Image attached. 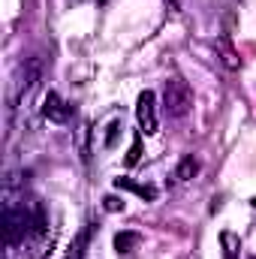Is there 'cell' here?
<instances>
[{
	"mask_svg": "<svg viewBox=\"0 0 256 259\" xmlns=\"http://www.w3.org/2000/svg\"><path fill=\"white\" fill-rule=\"evenodd\" d=\"M103 202H106V211H124V199L118 196H106Z\"/></svg>",
	"mask_w": 256,
	"mask_h": 259,
	"instance_id": "cell-11",
	"label": "cell"
},
{
	"mask_svg": "<svg viewBox=\"0 0 256 259\" xmlns=\"http://www.w3.org/2000/svg\"><path fill=\"white\" fill-rule=\"evenodd\" d=\"M115 187H118V190H133L136 196H142L145 202H154V199H157V187H154V184H139V181H133V178H115Z\"/></svg>",
	"mask_w": 256,
	"mask_h": 259,
	"instance_id": "cell-4",
	"label": "cell"
},
{
	"mask_svg": "<svg viewBox=\"0 0 256 259\" xmlns=\"http://www.w3.org/2000/svg\"><path fill=\"white\" fill-rule=\"evenodd\" d=\"M139 244H142V235L139 232H118L115 235V250L118 253H133Z\"/></svg>",
	"mask_w": 256,
	"mask_h": 259,
	"instance_id": "cell-7",
	"label": "cell"
},
{
	"mask_svg": "<svg viewBox=\"0 0 256 259\" xmlns=\"http://www.w3.org/2000/svg\"><path fill=\"white\" fill-rule=\"evenodd\" d=\"M253 208H256V199H253Z\"/></svg>",
	"mask_w": 256,
	"mask_h": 259,
	"instance_id": "cell-13",
	"label": "cell"
},
{
	"mask_svg": "<svg viewBox=\"0 0 256 259\" xmlns=\"http://www.w3.org/2000/svg\"><path fill=\"white\" fill-rule=\"evenodd\" d=\"M169 3V9H181V0H166Z\"/></svg>",
	"mask_w": 256,
	"mask_h": 259,
	"instance_id": "cell-12",
	"label": "cell"
},
{
	"mask_svg": "<svg viewBox=\"0 0 256 259\" xmlns=\"http://www.w3.org/2000/svg\"><path fill=\"white\" fill-rule=\"evenodd\" d=\"M136 121H139V133L154 136L160 133V118H157V94L154 91H142L136 100Z\"/></svg>",
	"mask_w": 256,
	"mask_h": 259,
	"instance_id": "cell-2",
	"label": "cell"
},
{
	"mask_svg": "<svg viewBox=\"0 0 256 259\" xmlns=\"http://www.w3.org/2000/svg\"><path fill=\"white\" fill-rule=\"evenodd\" d=\"M42 118L52 121V124H61V127H64V124L72 121V106L66 103L58 91H49V94L42 97Z\"/></svg>",
	"mask_w": 256,
	"mask_h": 259,
	"instance_id": "cell-3",
	"label": "cell"
},
{
	"mask_svg": "<svg viewBox=\"0 0 256 259\" xmlns=\"http://www.w3.org/2000/svg\"><path fill=\"white\" fill-rule=\"evenodd\" d=\"M142 157V133L133 136V145H130V154H127V166H136Z\"/></svg>",
	"mask_w": 256,
	"mask_h": 259,
	"instance_id": "cell-10",
	"label": "cell"
},
{
	"mask_svg": "<svg viewBox=\"0 0 256 259\" xmlns=\"http://www.w3.org/2000/svg\"><path fill=\"white\" fill-rule=\"evenodd\" d=\"M196 172H199V160H196L193 154H187V157L178 163V169H175V181H190Z\"/></svg>",
	"mask_w": 256,
	"mask_h": 259,
	"instance_id": "cell-8",
	"label": "cell"
},
{
	"mask_svg": "<svg viewBox=\"0 0 256 259\" xmlns=\"http://www.w3.org/2000/svg\"><path fill=\"white\" fill-rule=\"evenodd\" d=\"M220 247H223V259H238L241 256V238L232 229L220 232Z\"/></svg>",
	"mask_w": 256,
	"mask_h": 259,
	"instance_id": "cell-5",
	"label": "cell"
},
{
	"mask_svg": "<svg viewBox=\"0 0 256 259\" xmlns=\"http://www.w3.org/2000/svg\"><path fill=\"white\" fill-rule=\"evenodd\" d=\"M253 259H256V256H253Z\"/></svg>",
	"mask_w": 256,
	"mask_h": 259,
	"instance_id": "cell-14",
	"label": "cell"
},
{
	"mask_svg": "<svg viewBox=\"0 0 256 259\" xmlns=\"http://www.w3.org/2000/svg\"><path fill=\"white\" fill-rule=\"evenodd\" d=\"M163 109H166L169 118H184L193 109V91L181 75L166 78V84H163Z\"/></svg>",
	"mask_w": 256,
	"mask_h": 259,
	"instance_id": "cell-1",
	"label": "cell"
},
{
	"mask_svg": "<svg viewBox=\"0 0 256 259\" xmlns=\"http://www.w3.org/2000/svg\"><path fill=\"white\" fill-rule=\"evenodd\" d=\"M84 244H88V229H84V232H78V238H75V244L69 247L66 259H81V256H84Z\"/></svg>",
	"mask_w": 256,
	"mask_h": 259,
	"instance_id": "cell-9",
	"label": "cell"
},
{
	"mask_svg": "<svg viewBox=\"0 0 256 259\" xmlns=\"http://www.w3.org/2000/svg\"><path fill=\"white\" fill-rule=\"evenodd\" d=\"M217 52H220V61H223V66H226V69H238V66H241L238 52L232 49V42H229L226 36H220V39H217Z\"/></svg>",
	"mask_w": 256,
	"mask_h": 259,
	"instance_id": "cell-6",
	"label": "cell"
}]
</instances>
